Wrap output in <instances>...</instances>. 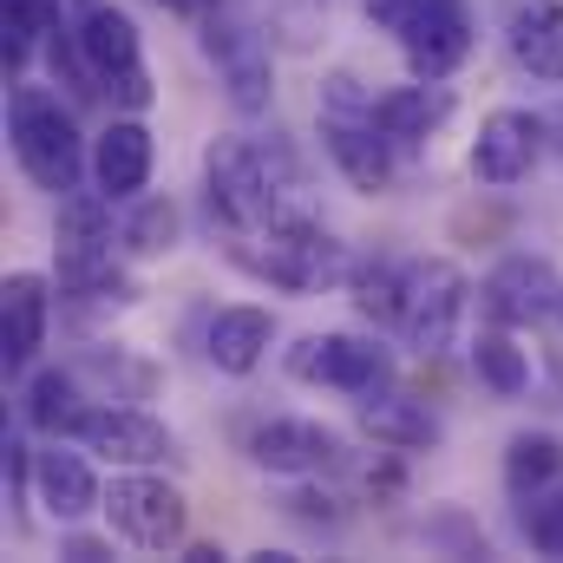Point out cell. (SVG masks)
I'll list each match as a JSON object with an SVG mask.
<instances>
[{
    "label": "cell",
    "instance_id": "5b68a950",
    "mask_svg": "<svg viewBox=\"0 0 563 563\" xmlns=\"http://www.w3.org/2000/svg\"><path fill=\"white\" fill-rule=\"evenodd\" d=\"M203 53L223 79V99L236 119H263L269 99H276V59H269V40L263 26L250 20L243 0H210L203 13Z\"/></svg>",
    "mask_w": 563,
    "mask_h": 563
},
{
    "label": "cell",
    "instance_id": "7c38bea8",
    "mask_svg": "<svg viewBox=\"0 0 563 563\" xmlns=\"http://www.w3.org/2000/svg\"><path fill=\"white\" fill-rule=\"evenodd\" d=\"M394 40H400V59L413 79H452L472 59V7L465 0H426Z\"/></svg>",
    "mask_w": 563,
    "mask_h": 563
},
{
    "label": "cell",
    "instance_id": "9a60e30c",
    "mask_svg": "<svg viewBox=\"0 0 563 563\" xmlns=\"http://www.w3.org/2000/svg\"><path fill=\"white\" fill-rule=\"evenodd\" d=\"M33 498L53 525H86L92 511H106V485L86 465V452H73L66 439H53L46 452H33Z\"/></svg>",
    "mask_w": 563,
    "mask_h": 563
},
{
    "label": "cell",
    "instance_id": "d6986e66",
    "mask_svg": "<svg viewBox=\"0 0 563 563\" xmlns=\"http://www.w3.org/2000/svg\"><path fill=\"white\" fill-rule=\"evenodd\" d=\"M151 132H144L139 112H125V119H112L99 139H92V184L106 190V197H139L144 184H151Z\"/></svg>",
    "mask_w": 563,
    "mask_h": 563
},
{
    "label": "cell",
    "instance_id": "4dcf8cb0",
    "mask_svg": "<svg viewBox=\"0 0 563 563\" xmlns=\"http://www.w3.org/2000/svg\"><path fill=\"white\" fill-rule=\"evenodd\" d=\"M420 7H426V0H367V20H374V26H387V33H400Z\"/></svg>",
    "mask_w": 563,
    "mask_h": 563
},
{
    "label": "cell",
    "instance_id": "3957f363",
    "mask_svg": "<svg viewBox=\"0 0 563 563\" xmlns=\"http://www.w3.org/2000/svg\"><path fill=\"white\" fill-rule=\"evenodd\" d=\"M223 250H230V263H236L243 276L269 282V288H288V295H314V288L347 282V256H341V243H334L308 210H288V217L269 223V230L230 236Z\"/></svg>",
    "mask_w": 563,
    "mask_h": 563
},
{
    "label": "cell",
    "instance_id": "5bb4252c",
    "mask_svg": "<svg viewBox=\"0 0 563 563\" xmlns=\"http://www.w3.org/2000/svg\"><path fill=\"white\" fill-rule=\"evenodd\" d=\"M79 445L99 452V459H112V465H157V459H177L170 426L151 420L144 407H112V400H99V407L79 420Z\"/></svg>",
    "mask_w": 563,
    "mask_h": 563
},
{
    "label": "cell",
    "instance_id": "f546056e",
    "mask_svg": "<svg viewBox=\"0 0 563 563\" xmlns=\"http://www.w3.org/2000/svg\"><path fill=\"white\" fill-rule=\"evenodd\" d=\"M288 518H295V525H314V531H341V525H347L341 498H334V492H314V485L288 492Z\"/></svg>",
    "mask_w": 563,
    "mask_h": 563
},
{
    "label": "cell",
    "instance_id": "ba28073f",
    "mask_svg": "<svg viewBox=\"0 0 563 563\" xmlns=\"http://www.w3.org/2000/svg\"><path fill=\"white\" fill-rule=\"evenodd\" d=\"M106 518L112 531L132 544V551H177L184 544V525H190V505L177 485H164L157 472L125 465L112 485H106Z\"/></svg>",
    "mask_w": 563,
    "mask_h": 563
},
{
    "label": "cell",
    "instance_id": "ffe728a7",
    "mask_svg": "<svg viewBox=\"0 0 563 563\" xmlns=\"http://www.w3.org/2000/svg\"><path fill=\"white\" fill-rule=\"evenodd\" d=\"M505 53L518 59V73L563 86V0H525L505 26Z\"/></svg>",
    "mask_w": 563,
    "mask_h": 563
},
{
    "label": "cell",
    "instance_id": "f1b7e54d",
    "mask_svg": "<svg viewBox=\"0 0 563 563\" xmlns=\"http://www.w3.org/2000/svg\"><path fill=\"white\" fill-rule=\"evenodd\" d=\"M525 538L538 558H563V485L531 498V518H525Z\"/></svg>",
    "mask_w": 563,
    "mask_h": 563
},
{
    "label": "cell",
    "instance_id": "7402d4cb",
    "mask_svg": "<svg viewBox=\"0 0 563 563\" xmlns=\"http://www.w3.org/2000/svg\"><path fill=\"white\" fill-rule=\"evenodd\" d=\"M99 394H86L79 367H40L26 380V426L46 439H79V420L92 413Z\"/></svg>",
    "mask_w": 563,
    "mask_h": 563
},
{
    "label": "cell",
    "instance_id": "cb8c5ba5",
    "mask_svg": "<svg viewBox=\"0 0 563 563\" xmlns=\"http://www.w3.org/2000/svg\"><path fill=\"white\" fill-rule=\"evenodd\" d=\"M79 380H86L99 400H151L157 367H151V361H139V354H125V347H86Z\"/></svg>",
    "mask_w": 563,
    "mask_h": 563
},
{
    "label": "cell",
    "instance_id": "6da1fadb",
    "mask_svg": "<svg viewBox=\"0 0 563 563\" xmlns=\"http://www.w3.org/2000/svg\"><path fill=\"white\" fill-rule=\"evenodd\" d=\"M295 190H301V177H295V157L282 144L210 139V151H203V217L223 243L269 230L288 210H301Z\"/></svg>",
    "mask_w": 563,
    "mask_h": 563
},
{
    "label": "cell",
    "instance_id": "ac0fdd59",
    "mask_svg": "<svg viewBox=\"0 0 563 563\" xmlns=\"http://www.w3.org/2000/svg\"><path fill=\"white\" fill-rule=\"evenodd\" d=\"M269 341H276V314H269V308H256V301H236V308H217V314H210L203 354H210V367H217V374L243 380V374H256V367H263Z\"/></svg>",
    "mask_w": 563,
    "mask_h": 563
},
{
    "label": "cell",
    "instance_id": "d6a6232c",
    "mask_svg": "<svg viewBox=\"0 0 563 563\" xmlns=\"http://www.w3.org/2000/svg\"><path fill=\"white\" fill-rule=\"evenodd\" d=\"M217 558H223L217 544H190V551H184V563H217Z\"/></svg>",
    "mask_w": 563,
    "mask_h": 563
},
{
    "label": "cell",
    "instance_id": "52a82bcc",
    "mask_svg": "<svg viewBox=\"0 0 563 563\" xmlns=\"http://www.w3.org/2000/svg\"><path fill=\"white\" fill-rule=\"evenodd\" d=\"M79 26V46H86V59H92V73H99V86H106V99L119 106V112H151V99H157V86H151V73H144V40L139 26H132V13H119V7H92V13H79L73 20Z\"/></svg>",
    "mask_w": 563,
    "mask_h": 563
},
{
    "label": "cell",
    "instance_id": "603a6c76",
    "mask_svg": "<svg viewBox=\"0 0 563 563\" xmlns=\"http://www.w3.org/2000/svg\"><path fill=\"white\" fill-rule=\"evenodd\" d=\"M112 203H119V197H106V190H73V197H59V230H53L59 256L112 250Z\"/></svg>",
    "mask_w": 563,
    "mask_h": 563
},
{
    "label": "cell",
    "instance_id": "8d00e7d4",
    "mask_svg": "<svg viewBox=\"0 0 563 563\" xmlns=\"http://www.w3.org/2000/svg\"><path fill=\"white\" fill-rule=\"evenodd\" d=\"M558 321H563V301H558Z\"/></svg>",
    "mask_w": 563,
    "mask_h": 563
},
{
    "label": "cell",
    "instance_id": "836d02e7",
    "mask_svg": "<svg viewBox=\"0 0 563 563\" xmlns=\"http://www.w3.org/2000/svg\"><path fill=\"white\" fill-rule=\"evenodd\" d=\"M157 7H170V13H190V7H197V0H157Z\"/></svg>",
    "mask_w": 563,
    "mask_h": 563
},
{
    "label": "cell",
    "instance_id": "4316f807",
    "mask_svg": "<svg viewBox=\"0 0 563 563\" xmlns=\"http://www.w3.org/2000/svg\"><path fill=\"white\" fill-rule=\"evenodd\" d=\"M400 288H407V269L400 263H361L347 269V295H354V314L374 321V328H400Z\"/></svg>",
    "mask_w": 563,
    "mask_h": 563
},
{
    "label": "cell",
    "instance_id": "8992f818",
    "mask_svg": "<svg viewBox=\"0 0 563 563\" xmlns=\"http://www.w3.org/2000/svg\"><path fill=\"white\" fill-rule=\"evenodd\" d=\"M465 308H472V282L459 263L445 256H420L407 263V288H400V334L407 347L420 354H445L465 328Z\"/></svg>",
    "mask_w": 563,
    "mask_h": 563
},
{
    "label": "cell",
    "instance_id": "484cf974",
    "mask_svg": "<svg viewBox=\"0 0 563 563\" xmlns=\"http://www.w3.org/2000/svg\"><path fill=\"white\" fill-rule=\"evenodd\" d=\"M119 243H125V250H132L139 263H157V256H170V250L184 243V210H177L170 197H144L139 210L125 217Z\"/></svg>",
    "mask_w": 563,
    "mask_h": 563
},
{
    "label": "cell",
    "instance_id": "1f68e13d",
    "mask_svg": "<svg viewBox=\"0 0 563 563\" xmlns=\"http://www.w3.org/2000/svg\"><path fill=\"white\" fill-rule=\"evenodd\" d=\"M59 558H73V563H99V558H112V544H99V538H66V544H59Z\"/></svg>",
    "mask_w": 563,
    "mask_h": 563
},
{
    "label": "cell",
    "instance_id": "2e32d148",
    "mask_svg": "<svg viewBox=\"0 0 563 563\" xmlns=\"http://www.w3.org/2000/svg\"><path fill=\"white\" fill-rule=\"evenodd\" d=\"M46 314H53V282L40 269H13L0 282V367L26 374L40 341H46Z\"/></svg>",
    "mask_w": 563,
    "mask_h": 563
},
{
    "label": "cell",
    "instance_id": "83f0119b",
    "mask_svg": "<svg viewBox=\"0 0 563 563\" xmlns=\"http://www.w3.org/2000/svg\"><path fill=\"white\" fill-rule=\"evenodd\" d=\"M472 374L498 394V400H518L525 387H531V361L511 347V334H498V328H485L478 341H472Z\"/></svg>",
    "mask_w": 563,
    "mask_h": 563
},
{
    "label": "cell",
    "instance_id": "d4e9b609",
    "mask_svg": "<svg viewBox=\"0 0 563 563\" xmlns=\"http://www.w3.org/2000/svg\"><path fill=\"white\" fill-rule=\"evenodd\" d=\"M563 478V439L558 432H518L505 445V485L511 498H538Z\"/></svg>",
    "mask_w": 563,
    "mask_h": 563
},
{
    "label": "cell",
    "instance_id": "7a4b0ae2",
    "mask_svg": "<svg viewBox=\"0 0 563 563\" xmlns=\"http://www.w3.org/2000/svg\"><path fill=\"white\" fill-rule=\"evenodd\" d=\"M314 125H321V151L334 157V170H341L361 197H387V190H394L400 151H394V139L380 132L374 92H367L354 73H328V79H321Z\"/></svg>",
    "mask_w": 563,
    "mask_h": 563
},
{
    "label": "cell",
    "instance_id": "e575fe53",
    "mask_svg": "<svg viewBox=\"0 0 563 563\" xmlns=\"http://www.w3.org/2000/svg\"><path fill=\"white\" fill-rule=\"evenodd\" d=\"M92 7H99V0H73V20H79V13H92Z\"/></svg>",
    "mask_w": 563,
    "mask_h": 563
},
{
    "label": "cell",
    "instance_id": "4fadbf2b",
    "mask_svg": "<svg viewBox=\"0 0 563 563\" xmlns=\"http://www.w3.org/2000/svg\"><path fill=\"white\" fill-rule=\"evenodd\" d=\"M347 459L341 432L321 420H263L250 432V465L269 478H321Z\"/></svg>",
    "mask_w": 563,
    "mask_h": 563
},
{
    "label": "cell",
    "instance_id": "44dd1931",
    "mask_svg": "<svg viewBox=\"0 0 563 563\" xmlns=\"http://www.w3.org/2000/svg\"><path fill=\"white\" fill-rule=\"evenodd\" d=\"M354 420H361V432H367L374 445H387V452H432V445L445 439L439 420L426 413L420 400H407V394H394V387L361 394V400H354Z\"/></svg>",
    "mask_w": 563,
    "mask_h": 563
},
{
    "label": "cell",
    "instance_id": "8fae6325",
    "mask_svg": "<svg viewBox=\"0 0 563 563\" xmlns=\"http://www.w3.org/2000/svg\"><path fill=\"white\" fill-rule=\"evenodd\" d=\"M544 139H551V125L538 119V112H518V106H498L485 125H478V139H472V177L485 184V190H505V184H518V177H531V164L544 157Z\"/></svg>",
    "mask_w": 563,
    "mask_h": 563
},
{
    "label": "cell",
    "instance_id": "d590c367",
    "mask_svg": "<svg viewBox=\"0 0 563 563\" xmlns=\"http://www.w3.org/2000/svg\"><path fill=\"white\" fill-rule=\"evenodd\" d=\"M551 374H558V387H563V347H558V354H551Z\"/></svg>",
    "mask_w": 563,
    "mask_h": 563
},
{
    "label": "cell",
    "instance_id": "e0dca14e",
    "mask_svg": "<svg viewBox=\"0 0 563 563\" xmlns=\"http://www.w3.org/2000/svg\"><path fill=\"white\" fill-rule=\"evenodd\" d=\"M374 112H380V132L394 139V151H426V144L445 132V119L459 112V99H452L445 79H413V86L380 92Z\"/></svg>",
    "mask_w": 563,
    "mask_h": 563
},
{
    "label": "cell",
    "instance_id": "30bf717a",
    "mask_svg": "<svg viewBox=\"0 0 563 563\" xmlns=\"http://www.w3.org/2000/svg\"><path fill=\"white\" fill-rule=\"evenodd\" d=\"M558 301H563V276L551 269V256H531V250L492 263V276L478 282V308L498 328H538V321L558 314Z\"/></svg>",
    "mask_w": 563,
    "mask_h": 563
},
{
    "label": "cell",
    "instance_id": "9c48e42d",
    "mask_svg": "<svg viewBox=\"0 0 563 563\" xmlns=\"http://www.w3.org/2000/svg\"><path fill=\"white\" fill-rule=\"evenodd\" d=\"M288 380H308V387H334V394H380L394 387V354L380 341H361V334H301L288 354H282Z\"/></svg>",
    "mask_w": 563,
    "mask_h": 563
},
{
    "label": "cell",
    "instance_id": "277c9868",
    "mask_svg": "<svg viewBox=\"0 0 563 563\" xmlns=\"http://www.w3.org/2000/svg\"><path fill=\"white\" fill-rule=\"evenodd\" d=\"M7 139H13L20 170L46 197H73L79 190V177H86V139H79V119L59 106V92L13 86V99H7Z\"/></svg>",
    "mask_w": 563,
    "mask_h": 563
}]
</instances>
